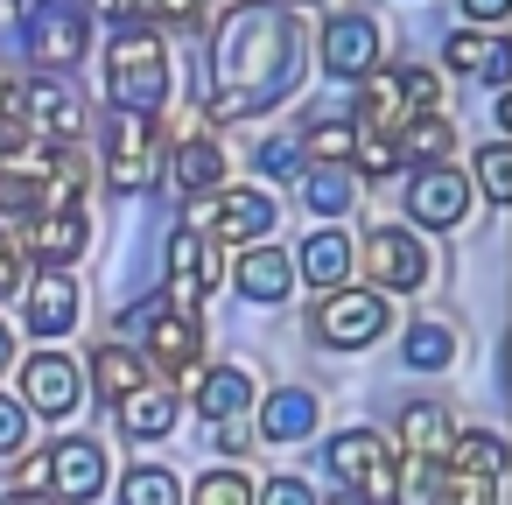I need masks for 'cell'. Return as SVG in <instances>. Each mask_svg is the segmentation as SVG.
I'll list each match as a JSON object with an SVG mask.
<instances>
[{
	"mask_svg": "<svg viewBox=\"0 0 512 505\" xmlns=\"http://www.w3.org/2000/svg\"><path fill=\"white\" fill-rule=\"evenodd\" d=\"M211 71H218L211 120H253V113H267L302 78V29H295V15L274 8V0H246V8H232V22L211 36Z\"/></svg>",
	"mask_w": 512,
	"mask_h": 505,
	"instance_id": "6da1fadb",
	"label": "cell"
},
{
	"mask_svg": "<svg viewBox=\"0 0 512 505\" xmlns=\"http://www.w3.org/2000/svg\"><path fill=\"white\" fill-rule=\"evenodd\" d=\"M106 92H113V106H127V113L162 106V99H169V50H162V36H148V29L113 36V50H106Z\"/></svg>",
	"mask_w": 512,
	"mask_h": 505,
	"instance_id": "7a4b0ae2",
	"label": "cell"
},
{
	"mask_svg": "<svg viewBox=\"0 0 512 505\" xmlns=\"http://www.w3.org/2000/svg\"><path fill=\"white\" fill-rule=\"evenodd\" d=\"M309 330H316L330 351H365L372 337H386V295H379V288H351V281H337V288H323Z\"/></svg>",
	"mask_w": 512,
	"mask_h": 505,
	"instance_id": "3957f363",
	"label": "cell"
},
{
	"mask_svg": "<svg viewBox=\"0 0 512 505\" xmlns=\"http://www.w3.org/2000/svg\"><path fill=\"white\" fill-rule=\"evenodd\" d=\"M218 281H225V246L183 225V232L169 239V295H162V302L183 309V316H197L204 295H218Z\"/></svg>",
	"mask_w": 512,
	"mask_h": 505,
	"instance_id": "277c9868",
	"label": "cell"
},
{
	"mask_svg": "<svg viewBox=\"0 0 512 505\" xmlns=\"http://www.w3.org/2000/svg\"><path fill=\"white\" fill-rule=\"evenodd\" d=\"M323 463H330V477L344 484V491H358V498H393V463H386V435H372V428H344V435H330L323 442Z\"/></svg>",
	"mask_w": 512,
	"mask_h": 505,
	"instance_id": "5b68a950",
	"label": "cell"
},
{
	"mask_svg": "<svg viewBox=\"0 0 512 505\" xmlns=\"http://www.w3.org/2000/svg\"><path fill=\"white\" fill-rule=\"evenodd\" d=\"M15 239H22V260H36V267H71V260H85L92 225H85L78 204H43V211L22 218Z\"/></svg>",
	"mask_w": 512,
	"mask_h": 505,
	"instance_id": "8992f818",
	"label": "cell"
},
{
	"mask_svg": "<svg viewBox=\"0 0 512 505\" xmlns=\"http://www.w3.org/2000/svg\"><path fill=\"white\" fill-rule=\"evenodd\" d=\"M407 218L421 232H456L470 218V176H456L442 162H421L414 183H407Z\"/></svg>",
	"mask_w": 512,
	"mask_h": 505,
	"instance_id": "52a82bcc",
	"label": "cell"
},
{
	"mask_svg": "<svg viewBox=\"0 0 512 505\" xmlns=\"http://www.w3.org/2000/svg\"><path fill=\"white\" fill-rule=\"evenodd\" d=\"M365 267H372L379 295H414L428 281V246L407 225H379V232H365Z\"/></svg>",
	"mask_w": 512,
	"mask_h": 505,
	"instance_id": "ba28073f",
	"label": "cell"
},
{
	"mask_svg": "<svg viewBox=\"0 0 512 505\" xmlns=\"http://www.w3.org/2000/svg\"><path fill=\"white\" fill-rule=\"evenodd\" d=\"M78 400H85V379H78V365H71L64 351H36V358L22 365V407H29V414L71 421Z\"/></svg>",
	"mask_w": 512,
	"mask_h": 505,
	"instance_id": "9c48e42d",
	"label": "cell"
},
{
	"mask_svg": "<svg viewBox=\"0 0 512 505\" xmlns=\"http://www.w3.org/2000/svg\"><path fill=\"white\" fill-rule=\"evenodd\" d=\"M22 134H36V141H78V127H85V106H78V92L64 85V78H29L22 85Z\"/></svg>",
	"mask_w": 512,
	"mask_h": 505,
	"instance_id": "30bf717a",
	"label": "cell"
},
{
	"mask_svg": "<svg viewBox=\"0 0 512 505\" xmlns=\"http://www.w3.org/2000/svg\"><path fill=\"white\" fill-rule=\"evenodd\" d=\"M155 155H162L155 120L113 106V190H148L155 183Z\"/></svg>",
	"mask_w": 512,
	"mask_h": 505,
	"instance_id": "8fae6325",
	"label": "cell"
},
{
	"mask_svg": "<svg viewBox=\"0 0 512 505\" xmlns=\"http://www.w3.org/2000/svg\"><path fill=\"white\" fill-rule=\"evenodd\" d=\"M50 491H57L64 505H92V498L106 491V449H99L92 435H64V442L50 449Z\"/></svg>",
	"mask_w": 512,
	"mask_h": 505,
	"instance_id": "7c38bea8",
	"label": "cell"
},
{
	"mask_svg": "<svg viewBox=\"0 0 512 505\" xmlns=\"http://www.w3.org/2000/svg\"><path fill=\"white\" fill-rule=\"evenodd\" d=\"M78 309H85V302H78V281H71L64 267H43V274L29 281V295H22L29 330H36V337H50V344L78 330Z\"/></svg>",
	"mask_w": 512,
	"mask_h": 505,
	"instance_id": "4fadbf2b",
	"label": "cell"
},
{
	"mask_svg": "<svg viewBox=\"0 0 512 505\" xmlns=\"http://www.w3.org/2000/svg\"><path fill=\"white\" fill-rule=\"evenodd\" d=\"M379 64V22L372 15H330L323 29V71L330 78H365Z\"/></svg>",
	"mask_w": 512,
	"mask_h": 505,
	"instance_id": "5bb4252c",
	"label": "cell"
},
{
	"mask_svg": "<svg viewBox=\"0 0 512 505\" xmlns=\"http://www.w3.org/2000/svg\"><path fill=\"white\" fill-rule=\"evenodd\" d=\"M225 274L239 281L246 302H288V288H295V260H288V246H267V239H253Z\"/></svg>",
	"mask_w": 512,
	"mask_h": 505,
	"instance_id": "9a60e30c",
	"label": "cell"
},
{
	"mask_svg": "<svg viewBox=\"0 0 512 505\" xmlns=\"http://www.w3.org/2000/svg\"><path fill=\"white\" fill-rule=\"evenodd\" d=\"M29 50H36V64H43V71L78 64V57H85V15L71 8V0H57V8L29 15Z\"/></svg>",
	"mask_w": 512,
	"mask_h": 505,
	"instance_id": "2e32d148",
	"label": "cell"
},
{
	"mask_svg": "<svg viewBox=\"0 0 512 505\" xmlns=\"http://www.w3.org/2000/svg\"><path fill=\"white\" fill-rule=\"evenodd\" d=\"M169 176H176V190H183V197H204V190H225V183H232V162H225V148H218V141L183 134V141H176V155H169Z\"/></svg>",
	"mask_w": 512,
	"mask_h": 505,
	"instance_id": "e0dca14e",
	"label": "cell"
},
{
	"mask_svg": "<svg viewBox=\"0 0 512 505\" xmlns=\"http://www.w3.org/2000/svg\"><path fill=\"white\" fill-rule=\"evenodd\" d=\"M211 232H218V239H246V246L267 239V232H274V197L225 183V190H218V211H211Z\"/></svg>",
	"mask_w": 512,
	"mask_h": 505,
	"instance_id": "ac0fdd59",
	"label": "cell"
},
{
	"mask_svg": "<svg viewBox=\"0 0 512 505\" xmlns=\"http://www.w3.org/2000/svg\"><path fill=\"white\" fill-rule=\"evenodd\" d=\"M442 57H449V71H470V78H484V85H505V78H512V50H505V36H484V29L449 36Z\"/></svg>",
	"mask_w": 512,
	"mask_h": 505,
	"instance_id": "d6986e66",
	"label": "cell"
},
{
	"mask_svg": "<svg viewBox=\"0 0 512 505\" xmlns=\"http://www.w3.org/2000/svg\"><path fill=\"white\" fill-rule=\"evenodd\" d=\"M253 435H267V442H302V435H316V393H309V386H281V393H267Z\"/></svg>",
	"mask_w": 512,
	"mask_h": 505,
	"instance_id": "ffe728a7",
	"label": "cell"
},
{
	"mask_svg": "<svg viewBox=\"0 0 512 505\" xmlns=\"http://www.w3.org/2000/svg\"><path fill=\"white\" fill-rule=\"evenodd\" d=\"M113 414H120V428H127L134 442H162V435L176 428V393H162V386H134L127 400H113Z\"/></svg>",
	"mask_w": 512,
	"mask_h": 505,
	"instance_id": "44dd1931",
	"label": "cell"
},
{
	"mask_svg": "<svg viewBox=\"0 0 512 505\" xmlns=\"http://www.w3.org/2000/svg\"><path fill=\"white\" fill-rule=\"evenodd\" d=\"M351 274V239L337 232V225H323V232H309L302 239V260H295V281H316V288H337Z\"/></svg>",
	"mask_w": 512,
	"mask_h": 505,
	"instance_id": "7402d4cb",
	"label": "cell"
},
{
	"mask_svg": "<svg viewBox=\"0 0 512 505\" xmlns=\"http://www.w3.org/2000/svg\"><path fill=\"white\" fill-rule=\"evenodd\" d=\"M449 435H456V421L442 414V400H414V407H400V449L407 456H449Z\"/></svg>",
	"mask_w": 512,
	"mask_h": 505,
	"instance_id": "603a6c76",
	"label": "cell"
},
{
	"mask_svg": "<svg viewBox=\"0 0 512 505\" xmlns=\"http://www.w3.org/2000/svg\"><path fill=\"white\" fill-rule=\"evenodd\" d=\"M197 407L218 421V414H246L253 407V372L246 365H211V372H197Z\"/></svg>",
	"mask_w": 512,
	"mask_h": 505,
	"instance_id": "cb8c5ba5",
	"label": "cell"
},
{
	"mask_svg": "<svg viewBox=\"0 0 512 505\" xmlns=\"http://www.w3.org/2000/svg\"><path fill=\"white\" fill-rule=\"evenodd\" d=\"M400 120H407V99H400V78L372 64V71L358 78V127H379V134H393Z\"/></svg>",
	"mask_w": 512,
	"mask_h": 505,
	"instance_id": "d4e9b609",
	"label": "cell"
},
{
	"mask_svg": "<svg viewBox=\"0 0 512 505\" xmlns=\"http://www.w3.org/2000/svg\"><path fill=\"white\" fill-rule=\"evenodd\" d=\"M393 148H400V162H442V155L456 148V127H449L442 113H407V120L393 127Z\"/></svg>",
	"mask_w": 512,
	"mask_h": 505,
	"instance_id": "484cf974",
	"label": "cell"
},
{
	"mask_svg": "<svg viewBox=\"0 0 512 505\" xmlns=\"http://www.w3.org/2000/svg\"><path fill=\"white\" fill-rule=\"evenodd\" d=\"M92 386H99V400L113 407V400H127L134 386H148V365H141L134 351H120V337H113V344L92 351Z\"/></svg>",
	"mask_w": 512,
	"mask_h": 505,
	"instance_id": "4316f807",
	"label": "cell"
},
{
	"mask_svg": "<svg viewBox=\"0 0 512 505\" xmlns=\"http://www.w3.org/2000/svg\"><path fill=\"white\" fill-rule=\"evenodd\" d=\"M302 204H309L316 218H344V211L358 204V176H351L344 162H316V169H309V190H302Z\"/></svg>",
	"mask_w": 512,
	"mask_h": 505,
	"instance_id": "83f0119b",
	"label": "cell"
},
{
	"mask_svg": "<svg viewBox=\"0 0 512 505\" xmlns=\"http://www.w3.org/2000/svg\"><path fill=\"white\" fill-rule=\"evenodd\" d=\"M449 456H456V470H477V477H505V442L491 435V428H463V435H449Z\"/></svg>",
	"mask_w": 512,
	"mask_h": 505,
	"instance_id": "f1b7e54d",
	"label": "cell"
},
{
	"mask_svg": "<svg viewBox=\"0 0 512 505\" xmlns=\"http://www.w3.org/2000/svg\"><path fill=\"white\" fill-rule=\"evenodd\" d=\"M120 505H183V484H176V470H162V463H134V470L120 477Z\"/></svg>",
	"mask_w": 512,
	"mask_h": 505,
	"instance_id": "f546056e",
	"label": "cell"
},
{
	"mask_svg": "<svg viewBox=\"0 0 512 505\" xmlns=\"http://www.w3.org/2000/svg\"><path fill=\"white\" fill-rule=\"evenodd\" d=\"M190 505H253V477H246L239 463H218V470H204V477H197Z\"/></svg>",
	"mask_w": 512,
	"mask_h": 505,
	"instance_id": "4dcf8cb0",
	"label": "cell"
},
{
	"mask_svg": "<svg viewBox=\"0 0 512 505\" xmlns=\"http://www.w3.org/2000/svg\"><path fill=\"white\" fill-rule=\"evenodd\" d=\"M351 134L358 127H337V120H309V134L295 141L302 162H351Z\"/></svg>",
	"mask_w": 512,
	"mask_h": 505,
	"instance_id": "1f68e13d",
	"label": "cell"
},
{
	"mask_svg": "<svg viewBox=\"0 0 512 505\" xmlns=\"http://www.w3.org/2000/svg\"><path fill=\"white\" fill-rule=\"evenodd\" d=\"M456 358V337L442 330V323H421V330H407V365L414 372H442Z\"/></svg>",
	"mask_w": 512,
	"mask_h": 505,
	"instance_id": "d6a6232c",
	"label": "cell"
},
{
	"mask_svg": "<svg viewBox=\"0 0 512 505\" xmlns=\"http://www.w3.org/2000/svg\"><path fill=\"white\" fill-rule=\"evenodd\" d=\"M477 190H484L491 204H512V148H505V141L477 148Z\"/></svg>",
	"mask_w": 512,
	"mask_h": 505,
	"instance_id": "836d02e7",
	"label": "cell"
},
{
	"mask_svg": "<svg viewBox=\"0 0 512 505\" xmlns=\"http://www.w3.org/2000/svg\"><path fill=\"white\" fill-rule=\"evenodd\" d=\"M435 484H442V477H435V456H407V463L393 470V498H400V505H428Z\"/></svg>",
	"mask_w": 512,
	"mask_h": 505,
	"instance_id": "e575fe53",
	"label": "cell"
},
{
	"mask_svg": "<svg viewBox=\"0 0 512 505\" xmlns=\"http://www.w3.org/2000/svg\"><path fill=\"white\" fill-rule=\"evenodd\" d=\"M428 505H498V477H477V470H456L449 484H435Z\"/></svg>",
	"mask_w": 512,
	"mask_h": 505,
	"instance_id": "d590c367",
	"label": "cell"
},
{
	"mask_svg": "<svg viewBox=\"0 0 512 505\" xmlns=\"http://www.w3.org/2000/svg\"><path fill=\"white\" fill-rule=\"evenodd\" d=\"M393 78H400L407 113H442V78L435 71H393Z\"/></svg>",
	"mask_w": 512,
	"mask_h": 505,
	"instance_id": "8d00e7d4",
	"label": "cell"
},
{
	"mask_svg": "<svg viewBox=\"0 0 512 505\" xmlns=\"http://www.w3.org/2000/svg\"><path fill=\"white\" fill-rule=\"evenodd\" d=\"M211 442H218V456H232V463H239V456L253 449V428H246V414H218V421H211Z\"/></svg>",
	"mask_w": 512,
	"mask_h": 505,
	"instance_id": "74e56055",
	"label": "cell"
},
{
	"mask_svg": "<svg viewBox=\"0 0 512 505\" xmlns=\"http://www.w3.org/2000/svg\"><path fill=\"white\" fill-rule=\"evenodd\" d=\"M253 505H316V491H309L302 477H288V470H281V477H267V484L253 491Z\"/></svg>",
	"mask_w": 512,
	"mask_h": 505,
	"instance_id": "f35d334b",
	"label": "cell"
},
{
	"mask_svg": "<svg viewBox=\"0 0 512 505\" xmlns=\"http://www.w3.org/2000/svg\"><path fill=\"white\" fill-rule=\"evenodd\" d=\"M22 442H29V407L0 393V456H15Z\"/></svg>",
	"mask_w": 512,
	"mask_h": 505,
	"instance_id": "ab89813d",
	"label": "cell"
},
{
	"mask_svg": "<svg viewBox=\"0 0 512 505\" xmlns=\"http://www.w3.org/2000/svg\"><path fill=\"white\" fill-rule=\"evenodd\" d=\"M22 463H15V491H50V449H15Z\"/></svg>",
	"mask_w": 512,
	"mask_h": 505,
	"instance_id": "60d3db41",
	"label": "cell"
},
{
	"mask_svg": "<svg viewBox=\"0 0 512 505\" xmlns=\"http://www.w3.org/2000/svg\"><path fill=\"white\" fill-rule=\"evenodd\" d=\"M22 274H29L22 239H15V232H0V295H22Z\"/></svg>",
	"mask_w": 512,
	"mask_h": 505,
	"instance_id": "b9f144b4",
	"label": "cell"
},
{
	"mask_svg": "<svg viewBox=\"0 0 512 505\" xmlns=\"http://www.w3.org/2000/svg\"><path fill=\"white\" fill-rule=\"evenodd\" d=\"M260 169H267V176H281V169H302V148H295V141H267V148H260Z\"/></svg>",
	"mask_w": 512,
	"mask_h": 505,
	"instance_id": "7bdbcfd3",
	"label": "cell"
},
{
	"mask_svg": "<svg viewBox=\"0 0 512 505\" xmlns=\"http://www.w3.org/2000/svg\"><path fill=\"white\" fill-rule=\"evenodd\" d=\"M155 22H176V29H197V22H204V8H197V0H155Z\"/></svg>",
	"mask_w": 512,
	"mask_h": 505,
	"instance_id": "ee69618b",
	"label": "cell"
},
{
	"mask_svg": "<svg viewBox=\"0 0 512 505\" xmlns=\"http://www.w3.org/2000/svg\"><path fill=\"white\" fill-rule=\"evenodd\" d=\"M113 22H155V0H106Z\"/></svg>",
	"mask_w": 512,
	"mask_h": 505,
	"instance_id": "f6af8a7d",
	"label": "cell"
},
{
	"mask_svg": "<svg viewBox=\"0 0 512 505\" xmlns=\"http://www.w3.org/2000/svg\"><path fill=\"white\" fill-rule=\"evenodd\" d=\"M0 505H64V498H57V491H15V484H8V491H0Z\"/></svg>",
	"mask_w": 512,
	"mask_h": 505,
	"instance_id": "bcb514c9",
	"label": "cell"
},
{
	"mask_svg": "<svg viewBox=\"0 0 512 505\" xmlns=\"http://www.w3.org/2000/svg\"><path fill=\"white\" fill-rule=\"evenodd\" d=\"M505 8H512V0H463V15H477V22H484V29H491V22H498V15H505Z\"/></svg>",
	"mask_w": 512,
	"mask_h": 505,
	"instance_id": "7dc6e473",
	"label": "cell"
},
{
	"mask_svg": "<svg viewBox=\"0 0 512 505\" xmlns=\"http://www.w3.org/2000/svg\"><path fill=\"white\" fill-rule=\"evenodd\" d=\"M15 106H22V85H15V78H8V71H0V120H8V113H15Z\"/></svg>",
	"mask_w": 512,
	"mask_h": 505,
	"instance_id": "c3c4849f",
	"label": "cell"
},
{
	"mask_svg": "<svg viewBox=\"0 0 512 505\" xmlns=\"http://www.w3.org/2000/svg\"><path fill=\"white\" fill-rule=\"evenodd\" d=\"M8 358H15V330L0 323V372H8Z\"/></svg>",
	"mask_w": 512,
	"mask_h": 505,
	"instance_id": "681fc988",
	"label": "cell"
}]
</instances>
